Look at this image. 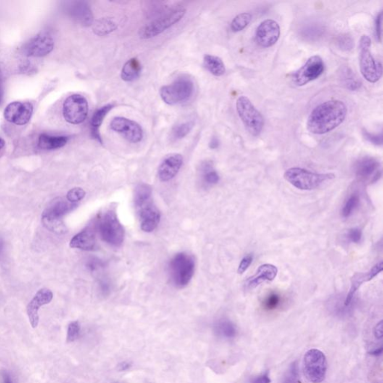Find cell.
<instances>
[{
    "mask_svg": "<svg viewBox=\"0 0 383 383\" xmlns=\"http://www.w3.org/2000/svg\"><path fill=\"white\" fill-rule=\"evenodd\" d=\"M347 108L339 100L326 101L317 106L308 117L307 129L311 133L323 135L337 128L345 120Z\"/></svg>",
    "mask_w": 383,
    "mask_h": 383,
    "instance_id": "cell-1",
    "label": "cell"
},
{
    "mask_svg": "<svg viewBox=\"0 0 383 383\" xmlns=\"http://www.w3.org/2000/svg\"><path fill=\"white\" fill-rule=\"evenodd\" d=\"M186 11L187 10L184 6H176L162 13L159 17L142 27L140 31V38L149 39L161 35L182 20Z\"/></svg>",
    "mask_w": 383,
    "mask_h": 383,
    "instance_id": "cell-2",
    "label": "cell"
},
{
    "mask_svg": "<svg viewBox=\"0 0 383 383\" xmlns=\"http://www.w3.org/2000/svg\"><path fill=\"white\" fill-rule=\"evenodd\" d=\"M284 177L291 185L301 190H315L321 187L323 183L334 178L332 173L320 174L298 167L287 169Z\"/></svg>",
    "mask_w": 383,
    "mask_h": 383,
    "instance_id": "cell-3",
    "label": "cell"
},
{
    "mask_svg": "<svg viewBox=\"0 0 383 383\" xmlns=\"http://www.w3.org/2000/svg\"><path fill=\"white\" fill-rule=\"evenodd\" d=\"M97 229L102 240L115 247H119L124 239V230L118 219L116 210L111 208L97 222Z\"/></svg>",
    "mask_w": 383,
    "mask_h": 383,
    "instance_id": "cell-4",
    "label": "cell"
},
{
    "mask_svg": "<svg viewBox=\"0 0 383 383\" xmlns=\"http://www.w3.org/2000/svg\"><path fill=\"white\" fill-rule=\"evenodd\" d=\"M193 92V81L187 76H182L169 85L162 87L160 95L164 103L174 106L189 101Z\"/></svg>",
    "mask_w": 383,
    "mask_h": 383,
    "instance_id": "cell-5",
    "label": "cell"
},
{
    "mask_svg": "<svg viewBox=\"0 0 383 383\" xmlns=\"http://www.w3.org/2000/svg\"><path fill=\"white\" fill-rule=\"evenodd\" d=\"M169 269L173 284L182 288L191 281L195 272V260L189 254L184 252L177 254L171 260Z\"/></svg>",
    "mask_w": 383,
    "mask_h": 383,
    "instance_id": "cell-6",
    "label": "cell"
},
{
    "mask_svg": "<svg viewBox=\"0 0 383 383\" xmlns=\"http://www.w3.org/2000/svg\"><path fill=\"white\" fill-rule=\"evenodd\" d=\"M236 108L246 130L254 137L259 136L262 132L264 120L261 113L255 108L251 101L246 97H240L236 103Z\"/></svg>",
    "mask_w": 383,
    "mask_h": 383,
    "instance_id": "cell-7",
    "label": "cell"
},
{
    "mask_svg": "<svg viewBox=\"0 0 383 383\" xmlns=\"http://www.w3.org/2000/svg\"><path fill=\"white\" fill-rule=\"evenodd\" d=\"M371 38L364 35L360 40V70L364 78L369 82H377L382 77V64L376 61L370 51Z\"/></svg>",
    "mask_w": 383,
    "mask_h": 383,
    "instance_id": "cell-8",
    "label": "cell"
},
{
    "mask_svg": "<svg viewBox=\"0 0 383 383\" xmlns=\"http://www.w3.org/2000/svg\"><path fill=\"white\" fill-rule=\"evenodd\" d=\"M303 367L304 374L309 382H322L327 371L326 355L318 349H311L304 355Z\"/></svg>",
    "mask_w": 383,
    "mask_h": 383,
    "instance_id": "cell-9",
    "label": "cell"
},
{
    "mask_svg": "<svg viewBox=\"0 0 383 383\" xmlns=\"http://www.w3.org/2000/svg\"><path fill=\"white\" fill-rule=\"evenodd\" d=\"M88 113V101L82 95L77 94L71 95L64 102L63 116L70 124H81L86 119Z\"/></svg>",
    "mask_w": 383,
    "mask_h": 383,
    "instance_id": "cell-10",
    "label": "cell"
},
{
    "mask_svg": "<svg viewBox=\"0 0 383 383\" xmlns=\"http://www.w3.org/2000/svg\"><path fill=\"white\" fill-rule=\"evenodd\" d=\"M354 172L358 182L371 184L378 182L380 178L382 166L376 158L369 156H363L355 162Z\"/></svg>",
    "mask_w": 383,
    "mask_h": 383,
    "instance_id": "cell-11",
    "label": "cell"
},
{
    "mask_svg": "<svg viewBox=\"0 0 383 383\" xmlns=\"http://www.w3.org/2000/svg\"><path fill=\"white\" fill-rule=\"evenodd\" d=\"M324 71V63L319 56H313L307 60L305 64L296 71L292 76L294 83L298 86H303L321 77Z\"/></svg>",
    "mask_w": 383,
    "mask_h": 383,
    "instance_id": "cell-12",
    "label": "cell"
},
{
    "mask_svg": "<svg viewBox=\"0 0 383 383\" xmlns=\"http://www.w3.org/2000/svg\"><path fill=\"white\" fill-rule=\"evenodd\" d=\"M110 128L132 143H138L143 138V131L140 124L124 117L114 118L111 121Z\"/></svg>",
    "mask_w": 383,
    "mask_h": 383,
    "instance_id": "cell-13",
    "label": "cell"
},
{
    "mask_svg": "<svg viewBox=\"0 0 383 383\" xmlns=\"http://www.w3.org/2000/svg\"><path fill=\"white\" fill-rule=\"evenodd\" d=\"M280 27L276 21L268 19L263 21L255 32V40L262 48L273 46L280 37Z\"/></svg>",
    "mask_w": 383,
    "mask_h": 383,
    "instance_id": "cell-14",
    "label": "cell"
},
{
    "mask_svg": "<svg viewBox=\"0 0 383 383\" xmlns=\"http://www.w3.org/2000/svg\"><path fill=\"white\" fill-rule=\"evenodd\" d=\"M33 106L29 102H13L4 111L5 119L17 125H24L30 121Z\"/></svg>",
    "mask_w": 383,
    "mask_h": 383,
    "instance_id": "cell-15",
    "label": "cell"
},
{
    "mask_svg": "<svg viewBox=\"0 0 383 383\" xmlns=\"http://www.w3.org/2000/svg\"><path fill=\"white\" fill-rule=\"evenodd\" d=\"M53 48L54 41L53 38L48 35H39L27 42L22 50L26 56L42 57L49 54Z\"/></svg>",
    "mask_w": 383,
    "mask_h": 383,
    "instance_id": "cell-16",
    "label": "cell"
},
{
    "mask_svg": "<svg viewBox=\"0 0 383 383\" xmlns=\"http://www.w3.org/2000/svg\"><path fill=\"white\" fill-rule=\"evenodd\" d=\"M141 229L144 232H151L156 229L161 219L159 210L153 205L152 199L139 207Z\"/></svg>",
    "mask_w": 383,
    "mask_h": 383,
    "instance_id": "cell-17",
    "label": "cell"
},
{
    "mask_svg": "<svg viewBox=\"0 0 383 383\" xmlns=\"http://www.w3.org/2000/svg\"><path fill=\"white\" fill-rule=\"evenodd\" d=\"M53 294L51 290L47 288L40 289L35 294L32 301L27 305V314L32 328H36L39 323L38 310L42 305L49 304L53 300Z\"/></svg>",
    "mask_w": 383,
    "mask_h": 383,
    "instance_id": "cell-18",
    "label": "cell"
},
{
    "mask_svg": "<svg viewBox=\"0 0 383 383\" xmlns=\"http://www.w3.org/2000/svg\"><path fill=\"white\" fill-rule=\"evenodd\" d=\"M382 261H379V263L373 266L372 269H370L368 272L357 273L354 274L353 277L351 278V286H350V291H349L345 300H344V306L347 307L350 305L355 292L363 285V283L372 280L373 278L376 277L377 275L382 272Z\"/></svg>",
    "mask_w": 383,
    "mask_h": 383,
    "instance_id": "cell-19",
    "label": "cell"
},
{
    "mask_svg": "<svg viewBox=\"0 0 383 383\" xmlns=\"http://www.w3.org/2000/svg\"><path fill=\"white\" fill-rule=\"evenodd\" d=\"M183 164V157L178 153L169 155L162 162L158 176L162 182H169L178 173Z\"/></svg>",
    "mask_w": 383,
    "mask_h": 383,
    "instance_id": "cell-20",
    "label": "cell"
},
{
    "mask_svg": "<svg viewBox=\"0 0 383 383\" xmlns=\"http://www.w3.org/2000/svg\"><path fill=\"white\" fill-rule=\"evenodd\" d=\"M97 222H94L71 240L70 246L82 250H92L96 245Z\"/></svg>",
    "mask_w": 383,
    "mask_h": 383,
    "instance_id": "cell-21",
    "label": "cell"
},
{
    "mask_svg": "<svg viewBox=\"0 0 383 383\" xmlns=\"http://www.w3.org/2000/svg\"><path fill=\"white\" fill-rule=\"evenodd\" d=\"M69 13L71 17L81 25L89 27L93 24V14L85 2H74L69 7Z\"/></svg>",
    "mask_w": 383,
    "mask_h": 383,
    "instance_id": "cell-22",
    "label": "cell"
},
{
    "mask_svg": "<svg viewBox=\"0 0 383 383\" xmlns=\"http://www.w3.org/2000/svg\"><path fill=\"white\" fill-rule=\"evenodd\" d=\"M278 274V269L276 266L269 263H265L259 266L256 274L247 280L246 287L253 289L265 281H273Z\"/></svg>",
    "mask_w": 383,
    "mask_h": 383,
    "instance_id": "cell-23",
    "label": "cell"
},
{
    "mask_svg": "<svg viewBox=\"0 0 383 383\" xmlns=\"http://www.w3.org/2000/svg\"><path fill=\"white\" fill-rule=\"evenodd\" d=\"M142 73V64L137 58H132L123 66L121 77L125 82H132L140 77Z\"/></svg>",
    "mask_w": 383,
    "mask_h": 383,
    "instance_id": "cell-24",
    "label": "cell"
},
{
    "mask_svg": "<svg viewBox=\"0 0 383 383\" xmlns=\"http://www.w3.org/2000/svg\"><path fill=\"white\" fill-rule=\"evenodd\" d=\"M112 104H107L102 106L98 110L94 113L91 120V131L92 137L96 139L98 142H101V136H100L99 128L101 127L103 119L106 117L107 113L113 108Z\"/></svg>",
    "mask_w": 383,
    "mask_h": 383,
    "instance_id": "cell-25",
    "label": "cell"
},
{
    "mask_svg": "<svg viewBox=\"0 0 383 383\" xmlns=\"http://www.w3.org/2000/svg\"><path fill=\"white\" fill-rule=\"evenodd\" d=\"M74 207H76L74 204L61 199L60 201L55 202L54 205H52L51 208H48L43 212L42 216L54 218V219H60L61 216L72 211Z\"/></svg>",
    "mask_w": 383,
    "mask_h": 383,
    "instance_id": "cell-26",
    "label": "cell"
},
{
    "mask_svg": "<svg viewBox=\"0 0 383 383\" xmlns=\"http://www.w3.org/2000/svg\"><path fill=\"white\" fill-rule=\"evenodd\" d=\"M67 141L69 138L66 137H53L48 134H42L38 140V145L42 149L54 150L62 148Z\"/></svg>",
    "mask_w": 383,
    "mask_h": 383,
    "instance_id": "cell-27",
    "label": "cell"
},
{
    "mask_svg": "<svg viewBox=\"0 0 383 383\" xmlns=\"http://www.w3.org/2000/svg\"><path fill=\"white\" fill-rule=\"evenodd\" d=\"M204 66L211 74L221 77L226 73V66L220 58L212 55H206L204 58Z\"/></svg>",
    "mask_w": 383,
    "mask_h": 383,
    "instance_id": "cell-28",
    "label": "cell"
},
{
    "mask_svg": "<svg viewBox=\"0 0 383 383\" xmlns=\"http://www.w3.org/2000/svg\"><path fill=\"white\" fill-rule=\"evenodd\" d=\"M117 24L112 19L105 17L97 20L94 24V32L97 35L105 36L117 29Z\"/></svg>",
    "mask_w": 383,
    "mask_h": 383,
    "instance_id": "cell-29",
    "label": "cell"
},
{
    "mask_svg": "<svg viewBox=\"0 0 383 383\" xmlns=\"http://www.w3.org/2000/svg\"><path fill=\"white\" fill-rule=\"evenodd\" d=\"M215 331L218 335L224 339H233L237 333L234 323L226 319L220 320L216 323Z\"/></svg>",
    "mask_w": 383,
    "mask_h": 383,
    "instance_id": "cell-30",
    "label": "cell"
},
{
    "mask_svg": "<svg viewBox=\"0 0 383 383\" xmlns=\"http://www.w3.org/2000/svg\"><path fill=\"white\" fill-rule=\"evenodd\" d=\"M152 189L146 184H139L135 189L134 202L137 208L151 200Z\"/></svg>",
    "mask_w": 383,
    "mask_h": 383,
    "instance_id": "cell-31",
    "label": "cell"
},
{
    "mask_svg": "<svg viewBox=\"0 0 383 383\" xmlns=\"http://www.w3.org/2000/svg\"><path fill=\"white\" fill-rule=\"evenodd\" d=\"M201 174L203 182L207 185H214V184H216L219 182V174L213 169L211 163H205L202 165Z\"/></svg>",
    "mask_w": 383,
    "mask_h": 383,
    "instance_id": "cell-32",
    "label": "cell"
},
{
    "mask_svg": "<svg viewBox=\"0 0 383 383\" xmlns=\"http://www.w3.org/2000/svg\"><path fill=\"white\" fill-rule=\"evenodd\" d=\"M252 18V16L250 13H241L234 17L231 24V29L234 32H240L250 24Z\"/></svg>",
    "mask_w": 383,
    "mask_h": 383,
    "instance_id": "cell-33",
    "label": "cell"
},
{
    "mask_svg": "<svg viewBox=\"0 0 383 383\" xmlns=\"http://www.w3.org/2000/svg\"><path fill=\"white\" fill-rule=\"evenodd\" d=\"M193 127L194 122L190 121L177 124L172 129L171 137L174 140H182L191 132Z\"/></svg>",
    "mask_w": 383,
    "mask_h": 383,
    "instance_id": "cell-34",
    "label": "cell"
},
{
    "mask_svg": "<svg viewBox=\"0 0 383 383\" xmlns=\"http://www.w3.org/2000/svg\"><path fill=\"white\" fill-rule=\"evenodd\" d=\"M360 203V197L358 194H353L346 201L342 209V216L344 218H349L353 215L354 211L358 208Z\"/></svg>",
    "mask_w": 383,
    "mask_h": 383,
    "instance_id": "cell-35",
    "label": "cell"
},
{
    "mask_svg": "<svg viewBox=\"0 0 383 383\" xmlns=\"http://www.w3.org/2000/svg\"><path fill=\"white\" fill-rule=\"evenodd\" d=\"M343 83L344 85L347 87L348 89L351 90V91H356L357 89L360 88L361 86V82L358 81L357 77L354 75L353 72L349 70L348 69H346L344 71L343 77Z\"/></svg>",
    "mask_w": 383,
    "mask_h": 383,
    "instance_id": "cell-36",
    "label": "cell"
},
{
    "mask_svg": "<svg viewBox=\"0 0 383 383\" xmlns=\"http://www.w3.org/2000/svg\"><path fill=\"white\" fill-rule=\"evenodd\" d=\"M42 222H43V226L51 232L61 233L64 231V226L61 223L60 219H54V218L42 216Z\"/></svg>",
    "mask_w": 383,
    "mask_h": 383,
    "instance_id": "cell-37",
    "label": "cell"
},
{
    "mask_svg": "<svg viewBox=\"0 0 383 383\" xmlns=\"http://www.w3.org/2000/svg\"><path fill=\"white\" fill-rule=\"evenodd\" d=\"M283 383H301L297 363L291 364L288 371L284 375Z\"/></svg>",
    "mask_w": 383,
    "mask_h": 383,
    "instance_id": "cell-38",
    "label": "cell"
},
{
    "mask_svg": "<svg viewBox=\"0 0 383 383\" xmlns=\"http://www.w3.org/2000/svg\"><path fill=\"white\" fill-rule=\"evenodd\" d=\"M281 303V297L280 296L278 295L277 294H271L265 299L264 302H263V306L266 308V310L269 311H272V310L276 309L278 308Z\"/></svg>",
    "mask_w": 383,
    "mask_h": 383,
    "instance_id": "cell-39",
    "label": "cell"
},
{
    "mask_svg": "<svg viewBox=\"0 0 383 383\" xmlns=\"http://www.w3.org/2000/svg\"><path fill=\"white\" fill-rule=\"evenodd\" d=\"M80 326L77 321L71 323L67 329V340L69 342H73L78 339L80 335Z\"/></svg>",
    "mask_w": 383,
    "mask_h": 383,
    "instance_id": "cell-40",
    "label": "cell"
},
{
    "mask_svg": "<svg viewBox=\"0 0 383 383\" xmlns=\"http://www.w3.org/2000/svg\"><path fill=\"white\" fill-rule=\"evenodd\" d=\"M85 192L80 187H76L67 192V199L71 203L81 201L85 197Z\"/></svg>",
    "mask_w": 383,
    "mask_h": 383,
    "instance_id": "cell-41",
    "label": "cell"
},
{
    "mask_svg": "<svg viewBox=\"0 0 383 383\" xmlns=\"http://www.w3.org/2000/svg\"><path fill=\"white\" fill-rule=\"evenodd\" d=\"M337 43H339V48L344 50V51H350L353 47V39H352L351 37L347 35H344L339 37Z\"/></svg>",
    "mask_w": 383,
    "mask_h": 383,
    "instance_id": "cell-42",
    "label": "cell"
},
{
    "mask_svg": "<svg viewBox=\"0 0 383 383\" xmlns=\"http://www.w3.org/2000/svg\"><path fill=\"white\" fill-rule=\"evenodd\" d=\"M362 237H363V232L358 228L351 229L347 233V238L350 242H354V243H358L361 241Z\"/></svg>",
    "mask_w": 383,
    "mask_h": 383,
    "instance_id": "cell-43",
    "label": "cell"
},
{
    "mask_svg": "<svg viewBox=\"0 0 383 383\" xmlns=\"http://www.w3.org/2000/svg\"><path fill=\"white\" fill-rule=\"evenodd\" d=\"M252 261H253V256L251 255H246L242 258L241 262L239 265L238 269H237V273L239 274H243L247 269L250 267V265L252 264Z\"/></svg>",
    "mask_w": 383,
    "mask_h": 383,
    "instance_id": "cell-44",
    "label": "cell"
},
{
    "mask_svg": "<svg viewBox=\"0 0 383 383\" xmlns=\"http://www.w3.org/2000/svg\"><path fill=\"white\" fill-rule=\"evenodd\" d=\"M382 12H379L375 20V33H376V39L379 42L382 41Z\"/></svg>",
    "mask_w": 383,
    "mask_h": 383,
    "instance_id": "cell-45",
    "label": "cell"
},
{
    "mask_svg": "<svg viewBox=\"0 0 383 383\" xmlns=\"http://www.w3.org/2000/svg\"><path fill=\"white\" fill-rule=\"evenodd\" d=\"M364 136H365V139L368 140L371 143L374 144L376 145H382V135H374V134L370 133V132L365 131L364 132Z\"/></svg>",
    "mask_w": 383,
    "mask_h": 383,
    "instance_id": "cell-46",
    "label": "cell"
},
{
    "mask_svg": "<svg viewBox=\"0 0 383 383\" xmlns=\"http://www.w3.org/2000/svg\"><path fill=\"white\" fill-rule=\"evenodd\" d=\"M271 379L269 377L268 372L263 373L259 376H255L250 379V383H271Z\"/></svg>",
    "mask_w": 383,
    "mask_h": 383,
    "instance_id": "cell-47",
    "label": "cell"
},
{
    "mask_svg": "<svg viewBox=\"0 0 383 383\" xmlns=\"http://www.w3.org/2000/svg\"><path fill=\"white\" fill-rule=\"evenodd\" d=\"M373 333H374L375 337H376L377 339H381L382 337V321H381L380 322L378 323L377 324H376V326H375L374 330H373Z\"/></svg>",
    "mask_w": 383,
    "mask_h": 383,
    "instance_id": "cell-48",
    "label": "cell"
},
{
    "mask_svg": "<svg viewBox=\"0 0 383 383\" xmlns=\"http://www.w3.org/2000/svg\"><path fill=\"white\" fill-rule=\"evenodd\" d=\"M130 367H131V364L127 363V362H124V363H121L118 365V370L119 371H127Z\"/></svg>",
    "mask_w": 383,
    "mask_h": 383,
    "instance_id": "cell-49",
    "label": "cell"
},
{
    "mask_svg": "<svg viewBox=\"0 0 383 383\" xmlns=\"http://www.w3.org/2000/svg\"><path fill=\"white\" fill-rule=\"evenodd\" d=\"M3 77H2L1 71H0V104H1L2 101H3Z\"/></svg>",
    "mask_w": 383,
    "mask_h": 383,
    "instance_id": "cell-50",
    "label": "cell"
},
{
    "mask_svg": "<svg viewBox=\"0 0 383 383\" xmlns=\"http://www.w3.org/2000/svg\"><path fill=\"white\" fill-rule=\"evenodd\" d=\"M218 146H219V141H218L217 139H212L211 142H210V147L214 149V148H217Z\"/></svg>",
    "mask_w": 383,
    "mask_h": 383,
    "instance_id": "cell-51",
    "label": "cell"
},
{
    "mask_svg": "<svg viewBox=\"0 0 383 383\" xmlns=\"http://www.w3.org/2000/svg\"><path fill=\"white\" fill-rule=\"evenodd\" d=\"M3 383H12L10 376L7 373H4L3 376Z\"/></svg>",
    "mask_w": 383,
    "mask_h": 383,
    "instance_id": "cell-52",
    "label": "cell"
},
{
    "mask_svg": "<svg viewBox=\"0 0 383 383\" xmlns=\"http://www.w3.org/2000/svg\"><path fill=\"white\" fill-rule=\"evenodd\" d=\"M382 347H379V349H376V350H373V351L371 352L370 354H371V355H379L382 354Z\"/></svg>",
    "mask_w": 383,
    "mask_h": 383,
    "instance_id": "cell-53",
    "label": "cell"
},
{
    "mask_svg": "<svg viewBox=\"0 0 383 383\" xmlns=\"http://www.w3.org/2000/svg\"><path fill=\"white\" fill-rule=\"evenodd\" d=\"M5 145H6V142H5L3 139L0 138V149L4 148Z\"/></svg>",
    "mask_w": 383,
    "mask_h": 383,
    "instance_id": "cell-54",
    "label": "cell"
},
{
    "mask_svg": "<svg viewBox=\"0 0 383 383\" xmlns=\"http://www.w3.org/2000/svg\"><path fill=\"white\" fill-rule=\"evenodd\" d=\"M3 242L1 240H0V254L2 253V251H3Z\"/></svg>",
    "mask_w": 383,
    "mask_h": 383,
    "instance_id": "cell-55",
    "label": "cell"
}]
</instances>
